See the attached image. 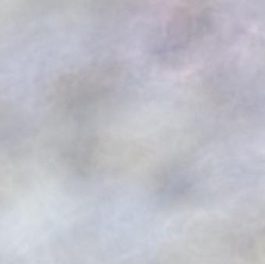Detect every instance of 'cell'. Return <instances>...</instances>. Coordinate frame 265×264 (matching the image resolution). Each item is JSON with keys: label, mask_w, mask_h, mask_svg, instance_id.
I'll return each instance as SVG.
<instances>
[{"label": "cell", "mask_w": 265, "mask_h": 264, "mask_svg": "<svg viewBox=\"0 0 265 264\" xmlns=\"http://www.w3.org/2000/svg\"><path fill=\"white\" fill-rule=\"evenodd\" d=\"M148 13H149V5H148ZM146 27H148V22H146ZM145 41H146V34H145ZM144 47H145V41H144ZM143 56H144V48H143Z\"/></svg>", "instance_id": "6da1fadb"}]
</instances>
